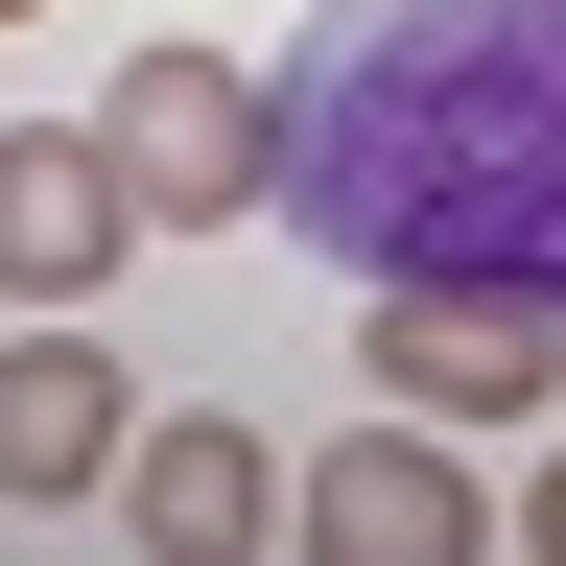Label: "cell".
Instances as JSON below:
<instances>
[{
    "label": "cell",
    "instance_id": "ba28073f",
    "mask_svg": "<svg viewBox=\"0 0 566 566\" xmlns=\"http://www.w3.org/2000/svg\"><path fill=\"white\" fill-rule=\"evenodd\" d=\"M520 543H543V566H566V449H543V495H520Z\"/></svg>",
    "mask_w": 566,
    "mask_h": 566
},
{
    "label": "cell",
    "instance_id": "5b68a950",
    "mask_svg": "<svg viewBox=\"0 0 566 566\" xmlns=\"http://www.w3.org/2000/svg\"><path fill=\"white\" fill-rule=\"evenodd\" d=\"M118 260H142V189H118V142H95V118L0 142V283H24V307H95Z\"/></svg>",
    "mask_w": 566,
    "mask_h": 566
},
{
    "label": "cell",
    "instance_id": "6da1fadb",
    "mask_svg": "<svg viewBox=\"0 0 566 566\" xmlns=\"http://www.w3.org/2000/svg\"><path fill=\"white\" fill-rule=\"evenodd\" d=\"M260 212L331 283L566 307V0H307L260 71Z\"/></svg>",
    "mask_w": 566,
    "mask_h": 566
},
{
    "label": "cell",
    "instance_id": "3957f363",
    "mask_svg": "<svg viewBox=\"0 0 566 566\" xmlns=\"http://www.w3.org/2000/svg\"><path fill=\"white\" fill-rule=\"evenodd\" d=\"M95 142H118L142 237H212V212H260V71H212V48H142L118 95H95Z\"/></svg>",
    "mask_w": 566,
    "mask_h": 566
},
{
    "label": "cell",
    "instance_id": "277c9868",
    "mask_svg": "<svg viewBox=\"0 0 566 566\" xmlns=\"http://www.w3.org/2000/svg\"><path fill=\"white\" fill-rule=\"evenodd\" d=\"M378 307V378L424 401V424H520V401H566V307H495V283H354Z\"/></svg>",
    "mask_w": 566,
    "mask_h": 566
},
{
    "label": "cell",
    "instance_id": "9c48e42d",
    "mask_svg": "<svg viewBox=\"0 0 566 566\" xmlns=\"http://www.w3.org/2000/svg\"><path fill=\"white\" fill-rule=\"evenodd\" d=\"M0 24H24V0H0Z\"/></svg>",
    "mask_w": 566,
    "mask_h": 566
},
{
    "label": "cell",
    "instance_id": "52a82bcc",
    "mask_svg": "<svg viewBox=\"0 0 566 566\" xmlns=\"http://www.w3.org/2000/svg\"><path fill=\"white\" fill-rule=\"evenodd\" d=\"M118 449H142V378L95 331H24V354H0V495H118Z\"/></svg>",
    "mask_w": 566,
    "mask_h": 566
},
{
    "label": "cell",
    "instance_id": "8992f818",
    "mask_svg": "<svg viewBox=\"0 0 566 566\" xmlns=\"http://www.w3.org/2000/svg\"><path fill=\"white\" fill-rule=\"evenodd\" d=\"M118 520L166 543V566H260V543H283V449L189 401V424H142V449H118Z\"/></svg>",
    "mask_w": 566,
    "mask_h": 566
},
{
    "label": "cell",
    "instance_id": "7a4b0ae2",
    "mask_svg": "<svg viewBox=\"0 0 566 566\" xmlns=\"http://www.w3.org/2000/svg\"><path fill=\"white\" fill-rule=\"evenodd\" d=\"M283 543H331V566H472L495 543V495H472V449H449V424H354V449H307V472H283Z\"/></svg>",
    "mask_w": 566,
    "mask_h": 566
}]
</instances>
